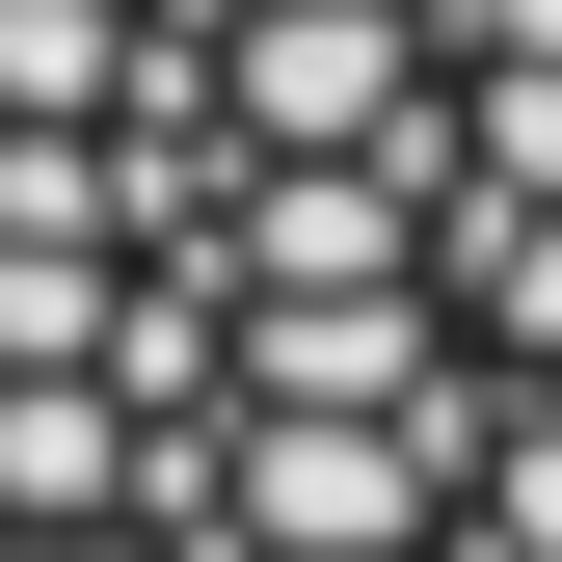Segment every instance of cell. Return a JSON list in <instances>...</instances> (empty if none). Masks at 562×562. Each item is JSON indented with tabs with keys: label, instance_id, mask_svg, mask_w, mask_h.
I'll list each match as a JSON object with an SVG mask.
<instances>
[{
	"label": "cell",
	"instance_id": "cell-2",
	"mask_svg": "<svg viewBox=\"0 0 562 562\" xmlns=\"http://www.w3.org/2000/svg\"><path fill=\"white\" fill-rule=\"evenodd\" d=\"M456 54V562H562V0H429Z\"/></svg>",
	"mask_w": 562,
	"mask_h": 562
},
{
	"label": "cell",
	"instance_id": "cell-1",
	"mask_svg": "<svg viewBox=\"0 0 562 562\" xmlns=\"http://www.w3.org/2000/svg\"><path fill=\"white\" fill-rule=\"evenodd\" d=\"M0 562H456L429 0H0Z\"/></svg>",
	"mask_w": 562,
	"mask_h": 562
}]
</instances>
